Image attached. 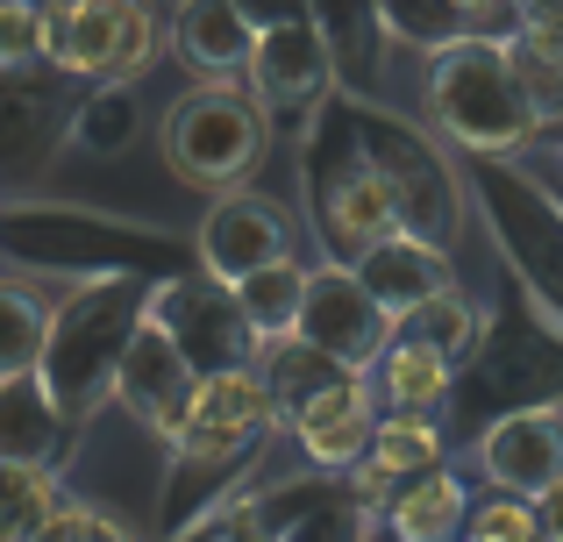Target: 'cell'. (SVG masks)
I'll use <instances>...</instances> for the list:
<instances>
[{
  "label": "cell",
  "instance_id": "6da1fadb",
  "mask_svg": "<svg viewBox=\"0 0 563 542\" xmlns=\"http://www.w3.org/2000/svg\"><path fill=\"white\" fill-rule=\"evenodd\" d=\"M143 300H151L143 286L108 278V286H86L71 307L51 314V335H43V357H36V386L51 392V407L65 421H79L114 386V364H122L129 329L143 321Z\"/></svg>",
  "mask_w": 563,
  "mask_h": 542
},
{
  "label": "cell",
  "instance_id": "7a4b0ae2",
  "mask_svg": "<svg viewBox=\"0 0 563 542\" xmlns=\"http://www.w3.org/2000/svg\"><path fill=\"white\" fill-rule=\"evenodd\" d=\"M428 100H435V122L450 129L464 151H521L536 136V108H528L521 79H514L507 43L493 36H456L435 51L428 65Z\"/></svg>",
  "mask_w": 563,
  "mask_h": 542
},
{
  "label": "cell",
  "instance_id": "3957f363",
  "mask_svg": "<svg viewBox=\"0 0 563 542\" xmlns=\"http://www.w3.org/2000/svg\"><path fill=\"white\" fill-rule=\"evenodd\" d=\"M165 157L186 186L200 193H229L250 179V165L264 157V108L250 93H235L229 79L192 86L165 122Z\"/></svg>",
  "mask_w": 563,
  "mask_h": 542
},
{
  "label": "cell",
  "instance_id": "277c9868",
  "mask_svg": "<svg viewBox=\"0 0 563 542\" xmlns=\"http://www.w3.org/2000/svg\"><path fill=\"white\" fill-rule=\"evenodd\" d=\"M43 57L57 71L122 86L157 57V8L151 0H51L43 8Z\"/></svg>",
  "mask_w": 563,
  "mask_h": 542
},
{
  "label": "cell",
  "instance_id": "5b68a950",
  "mask_svg": "<svg viewBox=\"0 0 563 542\" xmlns=\"http://www.w3.org/2000/svg\"><path fill=\"white\" fill-rule=\"evenodd\" d=\"M272 421L278 414H272L264 378L250 372V364H229V372L192 378V400H186L179 429H172V443H179L186 464H221V457H235V450H250Z\"/></svg>",
  "mask_w": 563,
  "mask_h": 542
},
{
  "label": "cell",
  "instance_id": "8992f818",
  "mask_svg": "<svg viewBox=\"0 0 563 542\" xmlns=\"http://www.w3.org/2000/svg\"><path fill=\"white\" fill-rule=\"evenodd\" d=\"M292 335H300L307 350H321L329 364H343V372H364V364L393 343V321H385V307L357 286V272H307Z\"/></svg>",
  "mask_w": 563,
  "mask_h": 542
},
{
  "label": "cell",
  "instance_id": "52a82bcc",
  "mask_svg": "<svg viewBox=\"0 0 563 542\" xmlns=\"http://www.w3.org/2000/svg\"><path fill=\"white\" fill-rule=\"evenodd\" d=\"M278 257H292V229L286 214H278V200L264 193H214V208H207L200 222V265L214 286H235V278L278 265Z\"/></svg>",
  "mask_w": 563,
  "mask_h": 542
},
{
  "label": "cell",
  "instance_id": "ba28073f",
  "mask_svg": "<svg viewBox=\"0 0 563 542\" xmlns=\"http://www.w3.org/2000/svg\"><path fill=\"white\" fill-rule=\"evenodd\" d=\"M192 378H200V372L179 357V343L143 314L136 329H129V343H122V364H114V392H122V407L143 421V429L172 435L179 414H186V400H192Z\"/></svg>",
  "mask_w": 563,
  "mask_h": 542
},
{
  "label": "cell",
  "instance_id": "9c48e42d",
  "mask_svg": "<svg viewBox=\"0 0 563 542\" xmlns=\"http://www.w3.org/2000/svg\"><path fill=\"white\" fill-rule=\"evenodd\" d=\"M372 421H378V400L357 372H335L329 386H314L307 400L286 407V429L300 435V450L314 464H357L364 443H372Z\"/></svg>",
  "mask_w": 563,
  "mask_h": 542
},
{
  "label": "cell",
  "instance_id": "30bf717a",
  "mask_svg": "<svg viewBox=\"0 0 563 542\" xmlns=\"http://www.w3.org/2000/svg\"><path fill=\"white\" fill-rule=\"evenodd\" d=\"M478 464H485V478H493L499 493L536 500V493L563 472V414H550V407H521V414L493 421L485 443H478Z\"/></svg>",
  "mask_w": 563,
  "mask_h": 542
},
{
  "label": "cell",
  "instance_id": "8fae6325",
  "mask_svg": "<svg viewBox=\"0 0 563 542\" xmlns=\"http://www.w3.org/2000/svg\"><path fill=\"white\" fill-rule=\"evenodd\" d=\"M372 165H378V179L393 186V214H399V229L442 251V243L456 236V186H450V172H442L435 157L421 151V143H407V136H393V143H385V151L372 157Z\"/></svg>",
  "mask_w": 563,
  "mask_h": 542
},
{
  "label": "cell",
  "instance_id": "7c38bea8",
  "mask_svg": "<svg viewBox=\"0 0 563 542\" xmlns=\"http://www.w3.org/2000/svg\"><path fill=\"white\" fill-rule=\"evenodd\" d=\"M329 43H321V29L307 22H272L257 29V43H250V79H257V100L264 108H307V100L329 86Z\"/></svg>",
  "mask_w": 563,
  "mask_h": 542
},
{
  "label": "cell",
  "instance_id": "4fadbf2b",
  "mask_svg": "<svg viewBox=\"0 0 563 542\" xmlns=\"http://www.w3.org/2000/svg\"><path fill=\"white\" fill-rule=\"evenodd\" d=\"M357 286L385 307V321H407L413 307H428L435 292H450V257H442L435 243L393 229L385 243H372V251L357 257Z\"/></svg>",
  "mask_w": 563,
  "mask_h": 542
},
{
  "label": "cell",
  "instance_id": "5bb4252c",
  "mask_svg": "<svg viewBox=\"0 0 563 542\" xmlns=\"http://www.w3.org/2000/svg\"><path fill=\"white\" fill-rule=\"evenodd\" d=\"M442 472V435L428 414H378L372 443L357 457V500H378V493H407L413 478Z\"/></svg>",
  "mask_w": 563,
  "mask_h": 542
},
{
  "label": "cell",
  "instance_id": "9a60e30c",
  "mask_svg": "<svg viewBox=\"0 0 563 542\" xmlns=\"http://www.w3.org/2000/svg\"><path fill=\"white\" fill-rule=\"evenodd\" d=\"M393 229H399V214H393V186L378 179L372 157H350V165L335 172V186L321 193V236H329L335 251L364 257L372 243L393 236Z\"/></svg>",
  "mask_w": 563,
  "mask_h": 542
},
{
  "label": "cell",
  "instance_id": "2e32d148",
  "mask_svg": "<svg viewBox=\"0 0 563 542\" xmlns=\"http://www.w3.org/2000/svg\"><path fill=\"white\" fill-rule=\"evenodd\" d=\"M172 43H179V57L192 71H207V79H235V71H250V43H257V29H250V14L235 8V0H179V14H172Z\"/></svg>",
  "mask_w": 563,
  "mask_h": 542
},
{
  "label": "cell",
  "instance_id": "e0dca14e",
  "mask_svg": "<svg viewBox=\"0 0 563 542\" xmlns=\"http://www.w3.org/2000/svg\"><path fill=\"white\" fill-rule=\"evenodd\" d=\"M71 421L51 407V392L29 378H0V464H36V472H57L65 457Z\"/></svg>",
  "mask_w": 563,
  "mask_h": 542
},
{
  "label": "cell",
  "instance_id": "ac0fdd59",
  "mask_svg": "<svg viewBox=\"0 0 563 542\" xmlns=\"http://www.w3.org/2000/svg\"><path fill=\"white\" fill-rule=\"evenodd\" d=\"M372 400H385V414H428V407L450 392V357L428 350L421 335H393L372 357Z\"/></svg>",
  "mask_w": 563,
  "mask_h": 542
},
{
  "label": "cell",
  "instance_id": "d6986e66",
  "mask_svg": "<svg viewBox=\"0 0 563 542\" xmlns=\"http://www.w3.org/2000/svg\"><path fill=\"white\" fill-rule=\"evenodd\" d=\"M300 292H307V272L292 265V257H278V265H264V272L235 278V286H229V300H235V314H243V329L264 343V335H292Z\"/></svg>",
  "mask_w": 563,
  "mask_h": 542
},
{
  "label": "cell",
  "instance_id": "ffe728a7",
  "mask_svg": "<svg viewBox=\"0 0 563 542\" xmlns=\"http://www.w3.org/2000/svg\"><path fill=\"white\" fill-rule=\"evenodd\" d=\"M393 535L399 542H456L464 535V486L456 472H428L393 500Z\"/></svg>",
  "mask_w": 563,
  "mask_h": 542
},
{
  "label": "cell",
  "instance_id": "44dd1931",
  "mask_svg": "<svg viewBox=\"0 0 563 542\" xmlns=\"http://www.w3.org/2000/svg\"><path fill=\"white\" fill-rule=\"evenodd\" d=\"M43 335H51V307L36 286L22 278H0V378H29L43 357Z\"/></svg>",
  "mask_w": 563,
  "mask_h": 542
},
{
  "label": "cell",
  "instance_id": "7402d4cb",
  "mask_svg": "<svg viewBox=\"0 0 563 542\" xmlns=\"http://www.w3.org/2000/svg\"><path fill=\"white\" fill-rule=\"evenodd\" d=\"M57 507H65V493H57L51 472H36V464H0V542H29Z\"/></svg>",
  "mask_w": 563,
  "mask_h": 542
},
{
  "label": "cell",
  "instance_id": "603a6c76",
  "mask_svg": "<svg viewBox=\"0 0 563 542\" xmlns=\"http://www.w3.org/2000/svg\"><path fill=\"white\" fill-rule=\"evenodd\" d=\"M399 329H407V335H421V343L428 350H442V357H471V343H478V307H471L464 300V292H435V300H428V307H413V314L407 321H399Z\"/></svg>",
  "mask_w": 563,
  "mask_h": 542
},
{
  "label": "cell",
  "instance_id": "cb8c5ba5",
  "mask_svg": "<svg viewBox=\"0 0 563 542\" xmlns=\"http://www.w3.org/2000/svg\"><path fill=\"white\" fill-rule=\"evenodd\" d=\"M464 542H542L536 500H485L478 515H464Z\"/></svg>",
  "mask_w": 563,
  "mask_h": 542
},
{
  "label": "cell",
  "instance_id": "d4e9b609",
  "mask_svg": "<svg viewBox=\"0 0 563 542\" xmlns=\"http://www.w3.org/2000/svg\"><path fill=\"white\" fill-rule=\"evenodd\" d=\"M43 57V8L36 0H0V71H22Z\"/></svg>",
  "mask_w": 563,
  "mask_h": 542
},
{
  "label": "cell",
  "instance_id": "484cf974",
  "mask_svg": "<svg viewBox=\"0 0 563 542\" xmlns=\"http://www.w3.org/2000/svg\"><path fill=\"white\" fill-rule=\"evenodd\" d=\"M129 136H136V108H129L122 86H108V93L86 100V114H79V143H93V151H122Z\"/></svg>",
  "mask_w": 563,
  "mask_h": 542
},
{
  "label": "cell",
  "instance_id": "4316f807",
  "mask_svg": "<svg viewBox=\"0 0 563 542\" xmlns=\"http://www.w3.org/2000/svg\"><path fill=\"white\" fill-rule=\"evenodd\" d=\"M272 542H364V515L357 507H300V515L286 521Z\"/></svg>",
  "mask_w": 563,
  "mask_h": 542
},
{
  "label": "cell",
  "instance_id": "83f0119b",
  "mask_svg": "<svg viewBox=\"0 0 563 542\" xmlns=\"http://www.w3.org/2000/svg\"><path fill=\"white\" fill-rule=\"evenodd\" d=\"M29 542H136V535H129V529H114V521L108 515H93V507H57V515L51 521H43V529L36 535H29Z\"/></svg>",
  "mask_w": 563,
  "mask_h": 542
},
{
  "label": "cell",
  "instance_id": "f1b7e54d",
  "mask_svg": "<svg viewBox=\"0 0 563 542\" xmlns=\"http://www.w3.org/2000/svg\"><path fill=\"white\" fill-rule=\"evenodd\" d=\"M192 542H272V529H264L257 507H235V515H214Z\"/></svg>",
  "mask_w": 563,
  "mask_h": 542
},
{
  "label": "cell",
  "instance_id": "f546056e",
  "mask_svg": "<svg viewBox=\"0 0 563 542\" xmlns=\"http://www.w3.org/2000/svg\"><path fill=\"white\" fill-rule=\"evenodd\" d=\"M536 521H542V542H563V472L536 493Z\"/></svg>",
  "mask_w": 563,
  "mask_h": 542
}]
</instances>
